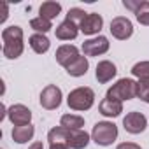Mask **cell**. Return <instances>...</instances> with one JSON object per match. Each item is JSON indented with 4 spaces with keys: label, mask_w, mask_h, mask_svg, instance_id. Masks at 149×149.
<instances>
[{
    "label": "cell",
    "mask_w": 149,
    "mask_h": 149,
    "mask_svg": "<svg viewBox=\"0 0 149 149\" xmlns=\"http://www.w3.org/2000/svg\"><path fill=\"white\" fill-rule=\"evenodd\" d=\"M2 40H4V56L9 60H16L23 53V30L21 26H7L2 32Z\"/></svg>",
    "instance_id": "6da1fadb"
},
{
    "label": "cell",
    "mask_w": 149,
    "mask_h": 149,
    "mask_svg": "<svg viewBox=\"0 0 149 149\" xmlns=\"http://www.w3.org/2000/svg\"><path fill=\"white\" fill-rule=\"evenodd\" d=\"M95 102V91L88 86L72 90L67 97V104L72 111H88Z\"/></svg>",
    "instance_id": "7a4b0ae2"
},
{
    "label": "cell",
    "mask_w": 149,
    "mask_h": 149,
    "mask_svg": "<svg viewBox=\"0 0 149 149\" xmlns=\"http://www.w3.org/2000/svg\"><path fill=\"white\" fill-rule=\"evenodd\" d=\"M135 97H137V83L132 79H119L116 84H112L107 90V98H112L118 102L132 100Z\"/></svg>",
    "instance_id": "3957f363"
},
{
    "label": "cell",
    "mask_w": 149,
    "mask_h": 149,
    "mask_svg": "<svg viewBox=\"0 0 149 149\" xmlns=\"http://www.w3.org/2000/svg\"><path fill=\"white\" fill-rule=\"evenodd\" d=\"M91 139L98 146H111L118 139V126L111 121H100L93 126Z\"/></svg>",
    "instance_id": "277c9868"
},
{
    "label": "cell",
    "mask_w": 149,
    "mask_h": 149,
    "mask_svg": "<svg viewBox=\"0 0 149 149\" xmlns=\"http://www.w3.org/2000/svg\"><path fill=\"white\" fill-rule=\"evenodd\" d=\"M61 104V90L56 84H47L40 91V105L47 111L58 109Z\"/></svg>",
    "instance_id": "5b68a950"
},
{
    "label": "cell",
    "mask_w": 149,
    "mask_h": 149,
    "mask_svg": "<svg viewBox=\"0 0 149 149\" xmlns=\"http://www.w3.org/2000/svg\"><path fill=\"white\" fill-rule=\"evenodd\" d=\"M111 33L112 37H116L118 40H126L132 37L133 33V25L128 18L125 16H116L112 21H111Z\"/></svg>",
    "instance_id": "8992f818"
},
{
    "label": "cell",
    "mask_w": 149,
    "mask_h": 149,
    "mask_svg": "<svg viewBox=\"0 0 149 149\" xmlns=\"http://www.w3.org/2000/svg\"><path fill=\"white\" fill-rule=\"evenodd\" d=\"M123 126H125V130H126L128 133L137 135V133H142V132L146 130L147 119H146V116H144L142 112L133 111V112H128V114L123 118Z\"/></svg>",
    "instance_id": "52a82bcc"
},
{
    "label": "cell",
    "mask_w": 149,
    "mask_h": 149,
    "mask_svg": "<svg viewBox=\"0 0 149 149\" xmlns=\"http://www.w3.org/2000/svg\"><path fill=\"white\" fill-rule=\"evenodd\" d=\"M7 118L14 126H25V125H30L32 121V111L23 104H16L7 109Z\"/></svg>",
    "instance_id": "ba28073f"
},
{
    "label": "cell",
    "mask_w": 149,
    "mask_h": 149,
    "mask_svg": "<svg viewBox=\"0 0 149 149\" xmlns=\"http://www.w3.org/2000/svg\"><path fill=\"white\" fill-rule=\"evenodd\" d=\"M109 51V40L104 35H98L95 39L84 40L83 42V53L84 56H100Z\"/></svg>",
    "instance_id": "9c48e42d"
},
{
    "label": "cell",
    "mask_w": 149,
    "mask_h": 149,
    "mask_svg": "<svg viewBox=\"0 0 149 149\" xmlns=\"http://www.w3.org/2000/svg\"><path fill=\"white\" fill-rule=\"evenodd\" d=\"M56 61L61 65V67H68L70 63H74L77 58H79V49L76 46H72V44H63L56 49Z\"/></svg>",
    "instance_id": "30bf717a"
},
{
    "label": "cell",
    "mask_w": 149,
    "mask_h": 149,
    "mask_svg": "<svg viewBox=\"0 0 149 149\" xmlns=\"http://www.w3.org/2000/svg\"><path fill=\"white\" fill-rule=\"evenodd\" d=\"M102 25H104L102 16L97 14V13H91V14H88V16L83 19V23L79 25V30H81L84 35H95V33H98V32L102 30Z\"/></svg>",
    "instance_id": "8fae6325"
},
{
    "label": "cell",
    "mask_w": 149,
    "mask_h": 149,
    "mask_svg": "<svg viewBox=\"0 0 149 149\" xmlns=\"http://www.w3.org/2000/svg\"><path fill=\"white\" fill-rule=\"evenodd\" d=\"M116 65L112 63V61H109V60H102V61H98V65H97V72H95V77H97V81L100 83V84H105V83H109L114 76H116Z\"/></svg>",
    "instance_id": "7c38bea8"
},
{
    "label": "cell",
    "mask_w": 149,
    "mask_h": 149,
    "mask_svg": "<svg viewBox=\"0 0 149 149\" xmlns=\"http://www.w3.org/2000/svg\"><path fill=\"white\" fill-rule=\"evenodd\" d=\"M90 144V135L84 130H68L67 146L70 149H84Z\"/></svg>",
    "instance_id": "4fadbf2b"
},
{
    "label": "cell",
    "mask_w": 149,
    "mask_h": 149,
    "mask_svg": "<svg viewBox=\"0 0 149 149\" xmlns=\"http://www.w3.org/2000/svg\"><path fill=\"white\" fill-rule=\"evenodd\" d=\"M54 33H56V39H60V40H74L77 37V33H79V26L76 23L65 19L63 23H60L56 26Z\"/></svg>",
    "instance_id": "5bb4252c"
},
{
    "label": "cell",
    "mask_w": 149,
    "mask_h": 149,
    "mask_svg": "<svg viewBox=\"0 0 149 149\" xmlns=\"http://www.w3.org/2000/svg\"><path fill=\"white\" fill-rule=\"evenodd\" d=\"M98 111L100 114L107 116V118H116L123 112V102H118V100H112V98H104L98 105Z\"/></svg>",
    "instance_id": "9a60e30c"
},
{
    "label": "cell",
    "mask_w": 149,
    "mask_h": 149,
    "mask_svg": "<svg viewBox=\"0 0 149 149\" xmlns=\"http://www.w3.org/2000/svg\"><path fill=\"white\" fill-rule=\"evenodd\" d=\"M33 133H35V128L32 126V123L25 125V126H14L13 128V140L16 144H25V142L32 140Z\"/></svg>",
    "instance_id": "2e32d148"
},
{
    "label": "cell",
    "mask_w": 149,
    "mask_h": 149,
    "mask_svg": "<svg viewBox=\"0 0 149 149\" xmlns=\"http://www.w3.org/2000/svg\"><path fill=\"white\" fill-rule=\"evenodd\" d=\"M88 67H90L88 58L86 56H79L74 63H70L67 67V72L70 74L72 77H81V76H84V74L88 72Z\"/></svg>",
    "instance_id": "e0dca14e"
},
{
    "label": "cell",
    "mask_w": 149,
    "mask_h": 149,
    "mask_svg": "<svg viewBox=\"0 0 149 149\" xmlns=\"http://www.w3.org/2000/svg\"><path fill=\"white\" fill-rule=\"evenodd\" d=\"M28 42H30V47H32L35 53H39V54L46 53V51L49 49V46H51L49 39H47L44 33H33V35L28 39Z\"/></svg>",
    "instance_id": "ac0fdd59"
},
{
    "label": "cell",
    "mask_w": 149,
    "mask_h": 149,
    "mask_svg": "<svg viewBox=\"0 0 149 149\" xmlns=\"http://www.w3.org/2000/svg\"><path fill=\"white\" fill-rule=\"evenodd\" d=\"M67 139H68V130L63 128V126H54V128L49 130V133H47L49 146H56V144L67 146Z\"/></svg>",
    "instance_id": "d6986e66"
},
{
    "label": "cell",
    "mask_w": 149,
    "mask_h": 149,
    "mask_svg": "<svg viewBox=\"0 0 149 149\" xmlns=\"http://www.w3.org/2000/svg\"><path fill=\"white\" fill-rule=\"evenodd\" d=\"M60 126H63L67 130H81L84 126V118H81L77 114H63L60 119Z\"/></svg>",
    "instance_id": "ffe728a7"
},
{
    "label": "cell",
    "mask_w": 149,
    "mask_h": 149,
    "mask_svg": "<svg viewBox=\"0 0 149 149\" xmlns=\"http://www.w3.org/2000/svg\"><path fill=\"white\" fill-rule=\"evenodd\" d=\"M39 13H40V18H46V19L51 21L53 18H56V16L61 13V6H60L58 2H44V4L40 6Z\"/></svg>",
    "instance_id": "44dd1931"
},
{
    "label": "cell",
    "mask_w": 149,
    "mask_h": 149,
    "mask_svg": "<svg viewBox=\"0 0 149 149\" xmlns=\"http://www.w3.org/2000/svg\"><path fill=\"white\" fill-rule=\"evenodd\" d=\"M30 26H32L35 32H39V33H47V32L53 28L51 21H49V19H46V18H40V16L33 18V19L30 21Z\"/></svg>",
    "instance_id": "7402d4cb"
},
{
    "label": "cell",
    "mask_w": 149,
    "mask_h": 149,
    "mask_svg": "<svg viewBox=\"0 0 149 149\" xmlns=\"http://www.w3.org/2000/svg\"><path fill=\"white\" fill-rule=\"evenodd\" d=\"M137 97L142 102L149 104V77L139 79V83H137Z\"/></svg>",
    "instance_id": "603a6c76"
},
{
    "label": "cell",
    "mask_w": 149,
    "mask_h": 149,
    "mask_svg": "<svg viewBox=\"0 0 149 149\" xmlns=\"http://www.w3.org/2000/svg\"><path fill=\"white\" fill-rule=\"evenodd\" d=\"M135 18L140 25L149 26V2H142L140 7L135 11Z\"/></svg>",
    "instance_id": "cb8c5ba5"
},
{
    "label": "cell",
    "mask_w": 149,
    "mask_h": 149,
    "mask_svg": "<svg viewBox=\"0 0 149 149\" xmlns=\"http://www.w3.org/2000/svg\"><path fill=\"white\" fill-rule=\"evenodd\" d=\"M132 74L139 79H146L149 77V61H139L132 67Z\"/></svg>",
    "instance_id": "d4e9b609"
},
{
    "label": "cell",
    "mask_w": 149,
    "mask_h": 149,
    "mask_svg": "<svg viewBox=\"0 0 149 149\" xmlns=\"http://www.w3.org/2000/svg\"><path fill=\"white\" fill-rule=\"evenodd\" d=\"M86 16H88V14H86L83 9H79V7H74V9H70V11L67 13V19L72 21V23H76L77 26L83 23V19H84Z\"/></svg>",
    "instance_id": "484cf974"
},
{
    "label": "cell",
    "mask_w": 149,
    "mask_h": 149,
    "mask_svg": "<svg viewBox=\"0 0 149 149\" xmlns=\"http://www.w3.org/2000/svg\"><path fill=\"white\" fill-rule=\"evenodd\" d=\"M140 4H142L140 0H137V2H132V0H125V2H123V6H125L126 9H132L133 13H135V11L140 7Z\"/></svg>",
    "instance_id": "4316f807"
},
{
    "label": "cell",
    "mask_w": 149,
    "mask_h": 149,
    "mask_svg": "<svg viewBox=\"0 0 149 149\" xmlns=\"http://www.w3.org/2000/svg\"><path fill=\"white\" fill-rule=\"evenodd\" d=\"M116 149H140V146L135 142H121Z\"/></svg>",
    "instance_id": "83f0119b"
},
{
    "label": "cell",
    "mask_w": 149,
    "mask_h": 149,
    "mask_svg": "<svg viewBox=\"0 0 149 149\" xmlns=\"http://www.w3.org/2000/svg\"><path fill=\"white\" fill-rule=\"evenodd\" d=\"M2 7H4V14H2V18H0V21H6L7 19V4H2Z\"/></svg>",
    "instance_id": "f1b7e54d"
},
{
    "label": "cell",
    "mask_w": 149,
    "mask_h": 149,
    "mask_svg": "<svg viewBox=\"0 0 149 149\" xmlns=\"http://www.w3.org/2000/svg\"><path fill=\"white\" fill-rule=\"evenodd\" d=\"M28 149H44V146H42V142H33Z\"/></svg>",
    "instance_id": "f546056e"
},
{
    "label": "cell",
    "mask_w": 149,
    "mask_h": 149,
    "mask_svg": "<svg viewBox=\"0 0 149 149\" xmlns=\"http://www.w3.org/2000/svg\"><path fill=\"white\" fill-rule=\"evenodd\" d=\"M49 149H70L68 146H61V144H56V146H49Z\"/></svg>",
    "instance_id": "4dcf8cb0"
}]
</instances>
